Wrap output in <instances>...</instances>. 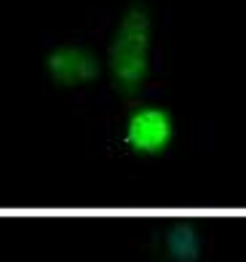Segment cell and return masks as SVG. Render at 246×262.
Returning a JSON list of instances; mask_svg holds the SVG:
<instances>
[{
    "label": "cell",
    "mask_w": 246,
    "mask_h": 262,
    "mask_svg": "<svg viewBox=\"0 0 246 262\" xmlns=\"http://www.w3.org/2000/svg\"><path fill=\"white\" fill-rule=\"evenodd\" d=\"M150 70V14L134 3L123 14L110 46V75L123 97H137Z\"/></svg>",
    "instance_id": "cell-1"
},
{
    "label": "cell",
    "mask_w": 246,
    "mask_h": 262,
    "mask_svg": "<svg viewBox=\"0 0 246 262\" xmlns=\"http://www.w3.org/2000/svg\"><path fill=\"white\" fill-rule=\"evenodd\" d=\"M174 121L163 107H139L128 115L126 123V145L139 156H161L171 145Z\"/></svg>",
    "instance_id": "cell-2"
},
{
    "label": "cell",
    "mask_w": 246,
    "mask_h": 262,
    "mask_svg": "<svg viewBox=\"0 0 246 262\" xmlns=\"http://www.w3.org/2000/svg\"><path fill=\"white\" fill-rule=\"evenodd\" d=\"M49 75L54 78L56 86H83L99 78V62L88 49L83 46H62L49 54Z\"/></svg>",
    "instance_id": "cell-3"
},
{
    "label": "cell",
    "mask_w": 246,
    "mask_h": 262,
    "mask_svg": "<svg viewBox=\"0 0 246 262\" xmlns=\"http://www.w3.org/2000/svg\"><path fill=\"white\" fill-rule=\"evenodd\" d=\"M166 252L174 262H195L201 254V238H198L195 225L190 222L174 225L166 235Z\"/></svg>",
    "instance_id": "cell-4"
}]
</instances>
